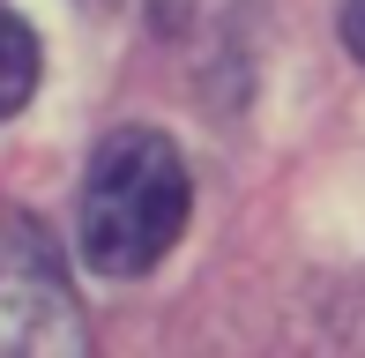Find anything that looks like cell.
Here are the masks:
<instances>
[{
  "label": "cell",
  "mask_w": 365,
  "mask_h": 358,
  "mask_svg": "<svg viewBox=\"0 0 365 358\" xmlns=\"http://www.w3.org/2000/svg\"><path fill=\"white\" fill-rule=\"evenodd\" d=\"M187 209H194V179L172 135L120 127L112 142H97L90 179H82V262L112 284L149 276L179 247Z\"/></svg>",
  "instance_id": "cell-1"
},
{
  "label": "cell",
  "mask_w": 365,
  "mask_h": 358,
  "mask_svg": "<svg viewBox=\"0 0 365 358\" xmlns=\"http://www.w3.org/2000/svg\"><path fill=\"white\" fill-rule=\"evenodd\" d=\"M90 321H82L60 247L30 209L0 202V351L38 358V351H82Z\"/></svg>",
  "instance_id": "cell-2"
},
{
  "label": "cell",
  "mask_w": 365,
  "mask_h": 358,
  "mask_svg": "<svg viewBox=\"0 0 365 358\" xmlns=\"http://www.w3.org/2000/svg\"><path fill=\"white\" fill-rule=\"evenodd\" d=\"M336 30H343V45H351V60L365 68V0H343V15H336Z\"/></svg>",
  "instance_id": "cell-4"
},
{
  "label": "cell",
  "mask_w": 365,
  "mask_h": 358,
  "mask_svg": "<svg viewBox=\"0 0 365 358\" xmlns=\"http://www.w3.org/2000/svg\"><path fill=\"white\" fill-rule=\"evenodd\" d=\"M30 90H38V38L15 8H0V120H15Z\"/></svg>",
  "instance_id": "cell-3"
}]
</instances>
